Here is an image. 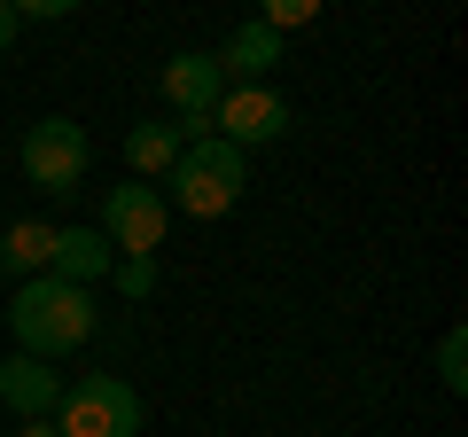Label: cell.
I'll list each match as a JSON object with an SVG mask.
<instances>
[{
  "label": "cell",
  "mask_w": 468,
  "mask_h": 437,
  "mask_svg": "<svg viewBox=\"0 0 468 437\" xmlns=\"http://www.w3.org/2000/svg\"><path fill=\"white\" fill-rule=\"evenodd\" d=\"M94 320H101V313H94V289L55 282V273H39V282H16V297H8L16 352H24V359H48V368L94 336Z\"/></svg>",
  "instance_id": "obj_1"
},
{
  "label": "cell",
  "mask_w": 468,
  "mask_h": 437,
  "mask_svg": "<svg viewBox=\"0 0 468 437\" xmlns=\"http://www.w3.org/2000/svg\"><path fill=\"white\" fill-rule=\"evenodd\" d=\"M242 187H250V172H242V149H227L218 133H203V141H187L180 165H172V196H165V211L227 218L234 203H242Z\"/></svg>",
  "instance_id": "obj_2"
},
{
  "label": "cell",
  "mask_w": 468,
  "mask_h": 437,
  "mask_svg": "<svg viewBox=\"0 0 468 437\" xmlns=\"http://www.w3.org/2000/svg\"><path fill=\"white\" fill-rule=\"evenodd\" d=\"M55 437H141V390L125 375H79L55 399Z\"/></svg>",
  "instance_id": "obj_3"
},
{
  "label": "cell",
  "mask_w": 468,
  "mask_h": 437,
  "mask_svg": "<svg viewBox=\"0 0 468 437\" xmlns=\"http://www.w3.org/2000/svg\"><path fill=\"white\" fill-rule=\"evenodd\" d=\"M86 165H94V141H86L79 118H39L24 133V180L48 187V196H70L86 180Z\"/></svg>",
  "instance_id": "obj_4"
},
{
  "label": "cell",
  "mask_w": 468,
  "mask_h": 437,
  "mask_svg": "<svg viewBox=\"0 0 468 437\" xmlns=\"http://www.w3.org/2000/svg\"><path fill=\"white\" fill-rule=\"evenodd\" d=\"M172 235V211H165V187L149 180H125L110 187V203H101V242L125 258H156V242Z\"/></svg>",
  "instance_id": "obj_5"
},
{
  "label": "cell",
  "mask_w": 468,
  "mask_h": 437,
  "mask_svg": "<svg viewBox=\"0 0 468 437\" xmlns=\"http://www.w3.org/2000/svg\"><path fill=\"white\" fill-rule=\"evenodd\" d=\"M203 125H211L227 149H258V141H282L289 125H297V110H289L273 86H227V94H218V110H211Z\"/></svg>",
  "instance_id": "obj_6"
},
{
  "label": "cell",
  "mask_w": 468,
  "mask_h": 437,
  "mask_svg": "<svg viewBox=\"0 0 468 437\" xmlns=\"http://www.w3.org/2000/svg\"><path fill=\"white\" fill-rule=\"evenodd\" d=\"M218 94H227V79H218V63H211V55H196V48H187V55H172V63H165V101L180 110L187 125H203V118H211V110H218Z\"/></svg>",
  "instance_id": "obj_7"
},
{
  "label": "cell",
  "mask_w": 468,
  "mask_h": 437,
  "mask_svg": "<svg viewBox=\"0 0 468 437\" xmlns=\"http://www.w3.org/2000/svg\"><path fill=\"white\" fill-rule=\"evenodd\" d=\"M55 399H63V375L48 368V359H0V406L8 414H24V421H48L55 414Z\"/></svg>",
  "instance_id": "obj_8"
},
{
  "label": "cell",
  "mask_w": 468,
  "mask_h": 437,
  "mask_svg": "<svg viewBox=\"0 0 468 437\" xmlns=\"http://www.w3.org/2000/svg\"><path fill=\"white\" fill-rule=\"evenodd\" d=\"M110 242H101V227H55V258H48V273L55 282H79V289H94L101 273H110Z\"/></svg>",
  "instance_id": "obj_9"
},
{
  "label": "cell",
  "mask_w": 468,
  "mask_h": 437,
  "mask_svg": "<svg viewBox=\"0 0 468 437\" xmlns=\"http://www.w3.org/2000/svg\"><path fill=\"white\" fill-rule=\"evenodd\" d=\"M211 63H218V79H227V86H258L273 63H282V39H273L266 24H242V32H227V48H218Z\"/></svg>",
  "instance_id": "obj_10"
},
{
  "label": "cell",
  "mask_w": 468,
  "mask_h": 437,
  "mask_svg": "<svg viewBox=\"0 0 468 437\" xmlns=\"http://www.w3.org/2000/svg\"><path fill=\"white\" fill-rule=\"evenodd\" d=\"M55 258V227L48 218H16L8 235H0V273H16V282H39Z\"/></svg>",
  "instance_id": "obj_11"
},
{
  "label": "cell",
  "mask_w": 468,
  "mask_h": 437,
  "mask_svg": "<svg viewBox=\"0 0 468 437\" xmlns=\"http://www.w3.org/2000/svg\"><path fill=\"white\" fill-rule=\"evenodd\" d=\"M180 125H133L125 133V165H133V180H156V172H172L180 165Z\"/></svg>",
  "instance_id": "obj_12"
},
{
  "label": "cell",
  "mask_w": 468,
  "mask_h": 437,
  "mask_svg": "<svg viewBox=\"0 0 468 437\" xmlns=\"http://www.w3.org/2000/svg\"><path fill=\"white\" fill-rule=\"evenodd\" d=\"M437 383H445V390H468V336H461V328L437 344Z\"/></svg>",
  "instance_id": "obj_13"
},
{
  "label": "cell",
  "mask_w": 468,
  "mask_h": 437,
  "mask_svg": "<svg viewBox=\"0 0 468 437\" xmlns=\"http://www.w3.org/2000/svg\"><path fill=\"white\" fill-rule=\"evenodd\" d=\"M313 16H320L313 0H266V16H258V24H266V32L282 39V32H297V24H313Z\"/></svg>",
  "instance_id": "obj_14"
},
{
  "label": "cell",
  "mask_w": 468,
  "mask_h": 437,
  "mask_svg": "<svg viewBox=\"0 0 468 437\" xmlns=\"http://www.w3.org/2000/svg\"><path fill=\"white\" fill-rule=\"evenodd\" d=\"M117 289H125V297H149L156 289V258H125V266H117Z\"/></svg>",
  "instance_id": "obj_15"
},
{
  "label": "cell",
  "mask_w": 468,
  "mask_h": 437,
  "mask_svg": "<svg viewBox=\"0 0 468 437\" xmlns=\"http://www.w3.org/2000/svg\"><path fill=\"white\" fill-rule=\"evenodd\" d=\"M16 16L24 24H55V16H70V0H16Z\"/></svg>",
  "instance_id": "obj_16"
},
{
  "label": "cell",
  "mask_w": 468,
  "mask_h": 437,
  "mask_svg": "<svg viewBox=\"0 0 468 437\" xmlns=\"http://www.w3.org/2000/svg\"><path fill=\"white\" fill-rule=\"evenodd\" d=\"M16 32H24V16H16V0H0V55L16 48Z\"/></svg>",
  "instance_id": "obj_17"
},
{
  "label": "cell",
  "mask_w": 468,
  "mask_h": 437,
  "mask_svg": "<svg viewBox=\"0 0 468 437\" xmlns=\"http://www.w3.org/2000/svg\"><path fill=\"white\" fill-rule=\"evenodd\" d=\"M16 437H55V421H24V430Z\"/></svg>",
  "instance_id": "obj_18"
}]
</instances>
